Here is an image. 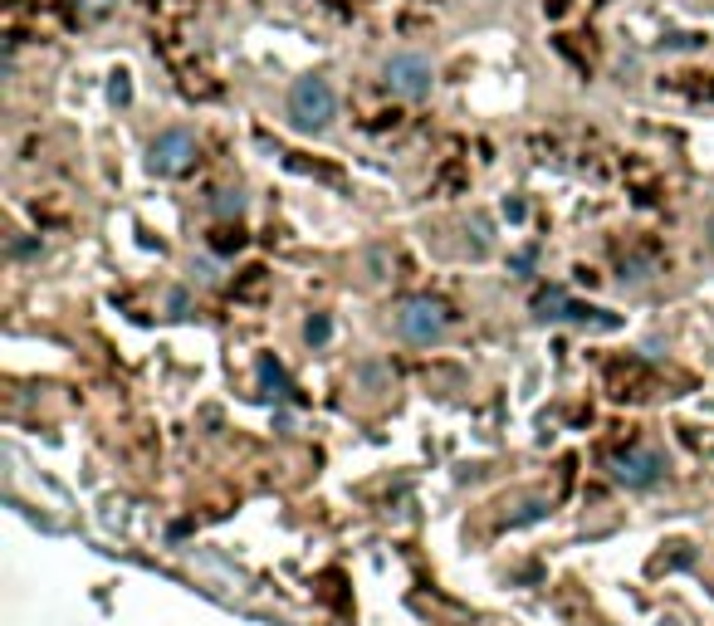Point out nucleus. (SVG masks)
Instances as JSON below:
<instances>
[{
	"mask_svg": "<svg viewBox=\"0 0 714 626\" xmlns=\"http://www.w3.org/2000/svg\"><path fill=\"white\" fill-rule=\"evenodd\" d=\"M284 113H289V123L299 127V133H328L333 117H338V93H333L328 78L318 74H303L289 84V98H284Z\"/></svg>",
	"mask_w": 714,
	"mask_h": 626,
	"instance_id": "obj_1",
	"label": "nucleus"
},
{
	"mask_svg": "<svg viewBox=\"0 0 714 626\" xmlns=\"http://www.w3.org/2000/svg\"><path fill=\"white\" fill-rule=\"evenodd\" d=\"M397 338L401 342H416V348H430L450 333V309L436 299H401L397 303Z\"/></svg>",
	"mask_w": 714,
	"mask_h": 626,
	"instance_id": "obj_2",
	"label": "nucleus"
},
{
	"mask_svg": "<svg viewBox=\"0 0 714 626\" xmlns=\"http://www.w3.org/2000/svg\"><path fill=\"white\" fill-rule=\"evenodd\" d=\"M381 84H387V93L406 98V103H421V98H430V88H436V68H430V59L416 54V49H397V54H387V64H381Z\"/></svg>",
	"mask_w": 714,
	"mask_h": 626,
	"instance_id": "obj_3",
	"label": "nucleus"
},
{
	"mask_svg": "<svg viewBox=\"0 0 714 626\" xmlns=\"http://www.w3.org/2000/svg\"><path fill=\"white\" fill-rule=\"evenodd\" d=\"M196 162V133L191 127H162L147 142V172L152 176H181Z\"/></svg>",
	"mask_w": 714,
	"mask_h": 626,
	"instance_id": "obj_4",
	"label": "nucleus"
},
{
	"mask_svg": "<svg viewBox=\"0 0 714 626\" xmlns=\"http://www.w3.org/2000/svg\"><path fill=\"white\" fill-rule=\"evenodd\" d=\"M612 479L626 489H655L665 479V455L655 446H626L612 455Z\"/></svg>",
	"mask_w": 714,
	"mask_h": 626,
	"instance_id": "obj_5",
	"label": "nucleus"
},
{
	"mask_svg": "<svg viewBox=\"0 0 714 626\" xmlns=\"http://www.w3.org/2000/svg\"><path fill=\"white\" fill-rule=\"evenodd\" d=\"M534 318H538V323L573 318V303H567V289H563V284H548V289L534 293Z\"/></svg>",
	"mask_w": 714,
	"mask_h": 626,
	"instance_id": "obj_6",
	"label": "nucleus"
},
{
	"mask_svg": "<svg viewBox=\"0 0 714 626\" xmlns=\"http://www.w3.org/2000/svg\"><path fill=\"white\" fill-rule=\"evenodd\" d=\"M205 211H211L215 221H240V215H245V191H240V186H221V191H211Z\"/></svg>",
	"mask_w": 714,
	"mask_h": 626,
	"instance_id": "obj_7",
	"label": "nucleus"
},
{
	"mask_svg": "<svg viewBox=\"0 0 714 626\" xmlns=\"http://www.w3.org/2000/svg\"><path fill=\"white\" fill-rule=\"evenodd\" d=\"M328 338H333V318L328 313H313V318L303 323V342H309V348H323Z\"/></svg>",
	"mask_w": 714,
	"mask_h": 626,
	"instance_id": "obj_8",
	"label": "nucleus"
},
{
	"mask_svg": "<svg viewBox=\"0 0 714 626\" xmlns=\"http://www.w3.org/2000/svg\"><path fill=\"white\" fill-rule=\"evenodd\" d=\"M186 309H191V293H186V289L166 293V313H172V318H186Z\"/></svg>",
	"mask_w": 714,
	"mask_h": 626,
	"instance_id": "obj_9",
	"label": "nucleus"
},
{
	"mask_svg": "<svg viewBox=\"0 0 714 626\" xmlns=\"http://www.w3.org/2000/svg\"><path fill=\"white\" fill-rule=\"evenodd\" d=\"M646 279H651V264H641V260L622 264V284H646Z\"/></svg>",
	"mask_w": 714,
	"mask_h": 626,
	"instance_id": "obj_10",
	"label": "nucleus"
},
{
	"mask_svg": "<svg viewBox=\"0 0 714 626\" xmlns=\"http://www.w3.org/2000/svg\"><path fill=\"white\" fill-rule=\"evenodd\" d=\"M191 274H196V279H201V284H215V279H221L211 260H191Z\"/></svg>",
	"mask_w": 714,
	"mask_h": 626,
	"instance_id": "obj_11",
	"label": "nucleus"
},
{
	"mask_svg": "<svg viewBox=\"0 0 714 626\" xmlns=\"http://www.w3.org/2000/svg\"><path fill=\"white\" fill-rule=\"evenodd\" d=\"M524 215H528V205L518 201V196H509V201H504V221H524Z\"/></svg>",
	"mask_w": 714,
	"mask_h": 626,
	"instance_id": "obj_12",
	"label": "nucleus"
},
{
	"mask_svg": "<svg viewBox=\"0 0 714 626\" xmlns=\"http://www.w3.org/2000/svg\"><path fill=\"white\" fill-rule=\"evenodd\" d=\"M509 270H514V274H528V270H534V250H518L514 260H509Z\"/></svg>",
	"mask_w": 714,
	"mask_h": 626,
	"instance_id": "obj_13",
	"label": "nucleus"
},
{
	"mask_svg": "<svg viewBox=\"0 0 714 626\" xmlns=\"http://www.w3.org/2000/svg\"><path fill=\"white\" fill-rule=\"evenodd\" d=\"M78 10H88V15H103V10H113L117 0H74Z\"/></svg>",
	"mask_w": 714,
	"mask_h": 626,
	"instance_id": "obj_14",
	"label": "nucleus"
},
{
	"mask_svg": "<svg viewBox=\"0 0 714 626\" xmlns=\"http://www.w3.org/2000/svg\"><path fill=\"white\" fill-rule=\"evenodd\" d=\"M704 245H710V254H714V221H710V230H704Z\"/></svg>",
	"mask_w": 714,
	"mask_h": 626,
	"instance_id": "obj_15",
	"label": "nucleus"
}]
</instances>
